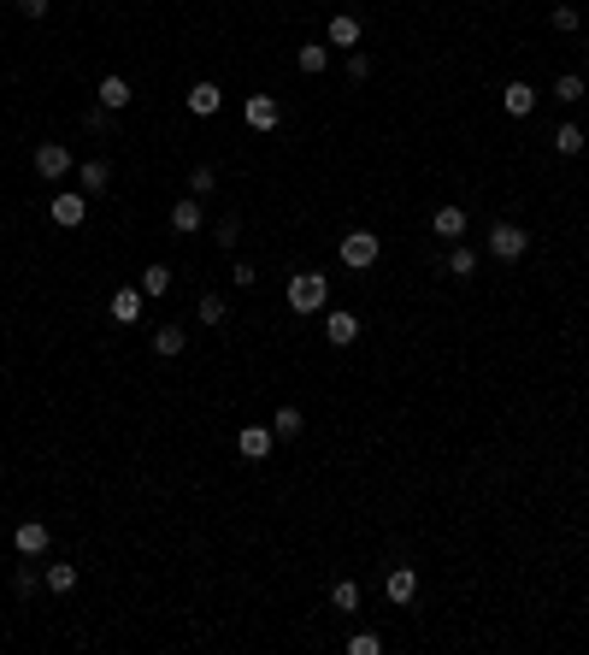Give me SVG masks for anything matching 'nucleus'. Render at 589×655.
<instances>
[{
    "mask_svg": "<svg viewBox=\"0 0 589 655\" xmlns=\"http://www.w3.org/2000/svg\"><path fill=\"white\" fill-rule=\"evenodd\" d=\"M47 6H54V0H18V13H24V18H47Z\"/></svg>",
    "mask_w": 589,
    "mask_h": 655,
    "instance_id": "obj_35",
    "label": "nucleus"
},
{
    "mask_svg": "<svg viewBox=\"0 0 589 655\" xmlns=\"http://www.w3.org/2000/svg\"><path fill=\"white\" fill-rule=\"evenodd\" d=\"M483 243H490V254H495V260H525V248H531V230L513 225V219H495Z\"/></svg>",
    "mask_w": 589,
    "mask_h": 655,
    "instance_id": "obj_2",
    "label": "nucleus"
},
{
    "mask_svg": "<svg viewBox=\"0 0 589 655\" xmlns=\"http://www.w3.org/2000/svg\"><path fill=\"white\" fill-rule=\"evenodd\" d=\"M230 284H242V289H253V266H248V260H236V271H230Z\"/></svg>",
    "mask_w": 589,
    "mask_h": 655,
    "instance_id": "obj_36",
    "label": "nucleus"
},
{
    "mask_svg": "<svg viewBox=\"0 0 589 655\" xmlns=\"http://www.w3.org/2000/svg\"><path fill=\"white\" fill-rule=\"evenodd\" d=\"M183 349H189V331L183 325H154V355L159 360H177Z\"/></svg>",
    "mask_w": 589,
    "mask_h": 655,
    "instance_id": "obj_15",
    "label": "nucleus"
},
{
    "mask_svg": "<svg viewBox=\"0 0 589 655\" xmlns=\"http://www.w3.org/2000/svg\"><path fill=\"white\" fill-rule=\"evenodd\" d=\"M77 184H83V195H100V189L113 184V166H107V159H83V166H77Z\"/></svg>",
    "mask_w": 589,
    "mask_h": 655,
    "instance_id": "obj_17",
    "label": "nucleus"
},
{
    "mask_svg": "<svg viewBox=\"0 0 589 655\" xmlns=\"http://www.w3.org/2000/svg\"><path fill=\"white\" fill-rule=\"evenodd\" d=\"M271 431H277V437H301L307 419H301V408H277V413H271Z\"/></svg>",
    "mask_w": 589,
    "mask_h": 655,
    "instance_id": "obj_23",
    "label": "nucleus"
},
{
    "mask_svg": "<svg viewBox=\"0 0 589 655\" xmlns=\"http://www.w3.org/2000/svg\"><path fill=\"white\" fill-rule=\"evenodd\" d=\"M348 77H354V83H365V77H371V59H365V54H348Z\"/></svg>",
    "mask_w": 589,
    "mask_h": 655,
    "instance_id": "obj_34",
    "label": "nucleus"
},
{
    "mask_svg": "<svg viewBox=\"0 0 589 655\" xmlns=\"http://www.w3.org/2000/svg\"><path fill=\"white\" fill-rule=\"evenodd\" d=\"M330 602H337V614H360V584L337 579V584H330Z\"/></svg>",
    "mask_w": 589,
    "mask_h": 655,
    "instance_id": "obj_22",
    "label": "nucleus"
},
{
    "mask_svg": "<svg viewBox=\"0 0 589 655\" xmlns=\"http://www.w3.org/2000/svg\"><path fill=\"white\" fill-rule=\"evenodd\" d=\"M324 342H330V349H348V342H360V319H354L348 307L324 314Z\"/></svg>",
    "mask_w": 589,
    "mask_h": 655,
    "instance_id": "obj_8",
    "label": "nucleus"
},
{
    "mask_svg": "<svg viewBox=\"0 0 589 655\" xmlns=\"http://www.w3.org/2000/svg\"><path fill=\"white\" fill-rule=\"evenodd\" d=\"M183 107H189V113H195V118H212V113H218V107H225V89H218V83H207V77H201V83L189 89V95H183Z\"/></svg>",
    "mask_w": 589,
    "mask_h": 655,
    "instance_id": "obj_9",
    "label": "nucleus"
},
{
    "mask_svg": "<svg viewBox=\"0 0 589 655\" xmlns=\"http://www.w3.org/2000/svg\"><path fill=\"white\" fill-rule=\"evenodd\" d=\"M171 230H177V237H195V230H201V195L171 201Z\"/></svg>",
    "mask_w": 589,
    "mask_h": 655,
    "instance_id": "obj_13",
    "label": "nucleus"
},
{
    "mask_svg": "<svg viewBox=\"0 0 589 655\" xmlns=\"http://www.w3.org/2000/svg\"><path fill=\"white\" fill-rule=\"evenodd\" d=\"M584 54H589V42H584Z\"/></svg>",
    "mask_w": 589,
    "mask_h": 655,
    "instance_id": "obj_37",
    "label": "nucleus"
},
{
    "mask_svg": "<svg viewBox=\"0 0 589 655\" xmlns=\"http://www.w3.org/2000/svg\"><path fill=\"white\" fill-rule=\"evenodd\" d=\"M324 301H330L324 271H294V278H289V307H294V319H301V314H324Z\"/></svg>",
    "mask_w": 589,
    "mask_h": 655,
    "instance_id": "obj_1",
    "label": "nucleus"
},
{
    "mask_svg": "<svg viewBox=\"0 0 589 655\" xmlns=\"http://www.w3.org/2000/svg\"><path fill=\"white\" fill-rule=\"evenodd\" d=\"M42 584L54 590V597H65V590H77V567H65V561H59V567L42 573Z\"/></svg>",
    "mask_w": 589,
    "mask_h": 655,
    "instance_id": "obj_25",
    "label": "nucleus"
},
{
    "mask_svg": "<svg viewBox=\"0 0 589 655\" xmlns=\"http://www.w3.org/2000/svg\"><path fill=\"white\" fill-rule=\"evenodd\" d=\"M431 230L442 237V243H460V237H465V213H460V207H436Z\"/></svg>",
    "mask_w": 589,
    "mask_h": 655,
    "instance_id": "obj_18",
    "label": "nucleus"
},
{
    "mask_svg": "<svg viewBox=\"0 0 589 655\" xmlns=\"http://www.w3.org/2000/svg\"><path fill=\"white\" fill-rule=\"evenodd\" d=\"M589 95V83H584V77H572V72H566V77H554V100H566V107H577V100H584Z\"/></svg>",
    "mask_w": 589,
    "mask_h": 655,
    "instance_id": "obj_26",
    "label": "nucleus"
},
{
    "mask_svg": "<svg viewBox=\"0 0 589 655\" xmlns=\"http://www.w3.org/2000/svg\"><path fill=\"white\" fill-rule=\"evenodd\" d=\"M548 24H554V30H577V6H554V13H548Z\"/></svg>",
    "mask_w": 589,
    "mask_h": 655,
    "instance_id": "obj_33",
    "label": "nucleus"
},
{
    "mask_svg": "<svg viewBox=\"0 0 589 655\" xmlns=\"http://www.w3.org/2000/svg\"><path fill=\"white\" fill-rule=\"evenodd\" d=\"M383 597H389L395 608H407V602L419 597V573L413 567H383Z\"/></svg>",
    "mask_w": 589,
    "mask_h": 655,
    "instance_id": "obj_6",
    "label": "nucleus"
},
{
    "mask_svg": "<svg viewBox=\"0 0 589 655\" xmlns=\"http://www.w3.org/2000/svg\"><path fill=\"white\" fill-rule=\"evenodd\" d=\"M113 319H118V325H136V319H141V289L136 284L113 289Z\"/></svg>",
    "mask_w": 589,
    "mask_h": 655,
    "instance_id": "obj_20",
    "label": "nucleus"
},
{
    "mask_svg": "<svg viewBox=\"0 0 589 655\" xmlns=\"http://www.w3.org/2000/svg\"><path fill=\"white\" fill-rule=\"evenodd\" d=\"M271 443H277V431H271V426H242L236 431V455L242 461H266Z\"/></svg>",
    "mask_w": 589,
    "mask_h": 655,
    "instance_id": "obj_7",
    "label": "nucleus"
},
{
    "mask_svg": "<svg viewBox=\"0 0 589 655\" xmlns=\"http://www.w3.org/2000/svg\"><path fill=\"white\" fill-rule=\"evenodd\" d=\"M95 95H100V107H107V113H124L130 100H136V95H130V83H124V77H100V89H95Z\"/></svg>",
    "mask_w": 589,
    "mask_h": 655,
    "instance_id": "obj_16",
    "label": "nucleus"
},
{
    "mask_svg": "<svg viewBox=\"0 0 589 655\" xmlns=\"http://www.w3.org/2000/svg\"><path fill=\"white\" fill-rule=\"evenodd\" d=\"M294 65H301L307 77H319L324 65H330V42H301L294 47Z\"/></svg>",
    "mask_w": 589,
    "mask_h": 655,
    "instance_id": "obj_19",
    "label": "nucleus"
},
{
    "mask_svg": "<svg viewBox=\"0 0 589 655\" xmlns=\"http://www.w3.org/2000/svg\"><path fill=\"white\" fill-rule=\"evenodd\" d=\"M71 166H77V159H71V148H65V142H36V177L59 184V177H65Z\"/></svg>",
    "mask_w": 589,
    "mask_h": 655,
    "instance_id": "obj_4",
    "label": "nucleus"
},
{
    "mask_svg": "<svg viewBox=\"0 0 589 655\" xmlns=\"http://www.w3.org/2000/svg\"><path fill=\"white\" fill-rule=\"evenodd\" d=\"M136 289H141V296H171V266H159V260H154V266H148V271H141V278H136Z\"/></svg>",
    "mask_w": 589,
    "mask_h": 655,
    "instance_id": "obj_21",
    "label": "nucleus"
},
{
    "mask_svg": "<svg viewBox=\"0 0 589 655\" xmlns=\"http://www.w3.org/2000/svg\"><path fill=\"white\" fill-rule=\"evenodd\" d=\"M212 243H218V248H236L242 243V219L225 213V219H218V230H212Z\"/></svg>",
    "mask_w": 589,
    "mask_h": 655,
    "instance_id": "obj_29",
    "label": "nucleus"
},
{
    "mask_svg": "<svg viewBox=\"0 0 589 655\" xmlns=\"http://www.w3.org/2000/svg\"><path fill=\"white\" fill-rule=\"evenodd\" d=\"M47 538H54V531H47L42 520H18V526H13V549H18V556H42Z\"/></svg>",
    "mask_w": 589,
    "mask_h": 655,
    "instance_id": "obj_10",
    "label": "nucleus"
},
{
    "mask_svg": "<svg viewBox=\"0 0 589 655\" xmlns=\"http://www.w3.org/2000/svg\"><path fill=\"white\" fill-rule=\"evenodd\" d=\"M36 584H42V573H36V567H13V590H18V597H36Z\"/></svg>",
    "mask_w": 589,
    "mask_h": 655,
    "instance_id": "obj_32",
    "label": "nucleus"
},
{
    "mask_svg": "<svg viewBox=\"0 0 589 655\" xmlns=\"http://www.w3.org/2000/svg\"><path fill=\"white\" fill-rule=\"evenodd\" d=\"M348 655H383V638H378V632H354V638H348Z\"/></svg>",
    "mask_w": 589,
    "mask_h": 655,
    "instance_id": "obj_30",
    "label": "nucleus"
},
{
    "mask_svg": "<svg viewBox=\"0 0 589 655\" xmlns=\"http://www.w3.org/2000/svg\"><path fill=\"white\" fill-rule=\"evenodd\" d=\"M47 219H54L59 230H77L89 219V195H83V189H59V195L47 201Z\"/></svg>",
    "mask_w": 589,
    "mask_h": 655,
    "instance_id": "obj_3",
    "label": "nucleus"
},
{
    "mask_svg": "<svg viewBox=\"0 0 589 655\" xmlns=\"http://www.w3.org/2000/svg\"><path fill=\"white\" fill-rule=\"evenodd\" d=\"M195 314H201V325H225V319H230V301L225 296H201Z\"/></svg>",
    "mask_w": 589,
    "mask_h": 655,
    "instance_id": "obj_27",
    "label": "nucleus"
},
{
    "mask_svg": "<svg viewBox=\"0 0 589 655\" xmlns=\"http://www.w3.org/2000/svg\"><path fill=\"white\" fill-rule=\"evenodd\" d=\"M242 118H248V130H277L283 107L271 95H248V113H242Z\"/></svg>",
    "mask_w": 589,
    "mask_h": 655,
    "instance_id": "obj_12",
    "label": "nucleus"
},
{
    "mask_svg": "<svg viewBox=\"0 0 589 655\" xmlns=\"http://www.w3.org/2000/svg\"><path fill=\"white\" fill-rule=\"evenodd\" d=\"M360 36H365V30H360V18H354V13H337V18H330V30H324V42H330V47H360Z\"/></svg>",
    "mask_w": 589,
    "mask_h": 655,
    "instance_id": "obj_14",
    "label": "nucleus"
},
{
    "mask_svg": "<svg viewBox=\"0 0 589 655\" xmlns=\"http://www.w3.org/2000/svg\"><path fill=\"white\" fill-rule=\"evenodd\" d=\"M472 271H477V254L465 243H454L448 248V278H472Z\"/></svg>",
    "mask_w": 589,
    "mask_h": 655,
    "instance_id": "obj_28",
    "label": "nucleus"
},
{
    "mask_svg": "<svg viewBox=\"0 0 589 655\" xmlns=\"http://www.w3.org/2000/svg\"><path fill=\"white\" fill-rule=\"evenodd\" d=\"M501 107H507L513 118H531V113H536V89L525 83V77H513V83L501 89Z\"/></svg>",
    "mask_w": 589,
    "mask_h": 655,
    "instance_id": "obj_11",
    "label": "nucleus"
},
{
    "mask_svg": "<svg viewBox=\"0 0 589 655\" xmlns=\"http://www.w3.org/2000/svg\"><path fill=\"white\" fill-rule=\"evenodd\" d=\"M212 184H218V171H212V166H195V171H189V195L207 201V189H212Z\"/></svg>",
    "mask_w": 589,
    "mask_h": 655,
    "instance_id": "obj_31",
    "label": "nucleus"
},
{
    "mask_svg": "<svg viewBox=\"0 0 589 655\" xmlns=\"http://www.w3.org/2000/svg\"><path fill=\"white\" fill-rule=\"evenodd\" d=\"M554 154L577 159V154H584V130H577V125H560V130H554Z\"/></svg>",
    "mask_w": 589,
    "mask_h": 655,
    "instance_id": "obj_24",
    "label": "nucleus"
},
{
    "mask_svg": "<svg viewBox=\"0 0 589 655\" xmlns=\"http://www.w3.org/2000/svg\"><path fill=\"white\" fill-rule=\"evenodd\" d=\"M342 266H354V271L378 266V237H371V230H348V237H342Z\"/></svg>",
    "mask_w": 589,
    "mask_h": 655,
    "instance_id": "obj_5",
    "label": "nucleus"
}]
</instances>
